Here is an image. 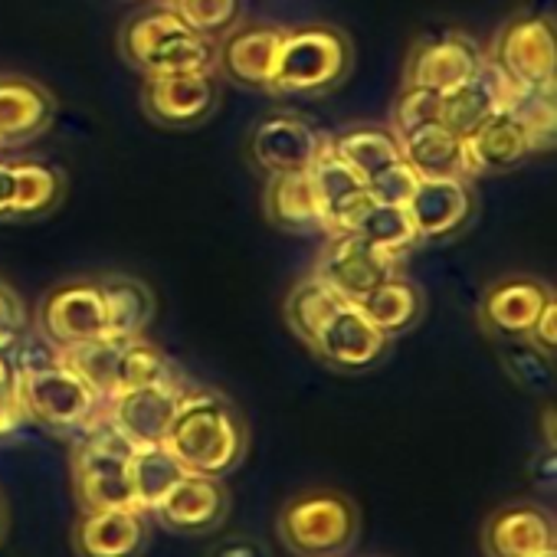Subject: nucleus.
Instances as JSON below:
<instances>
[{
	"instance_id": "nucleus-1",
	"label": "nucleus",
	"mask_w": 557,
	"mask_h": 557,
	"mask_svg": "<svg viewBox=\"0 0 557 557\" xmlns=\"http://www.w3.org/2000/svg\"><path fill=\"white\" fill-rule=\"evenodd\" d=\"M187 472L223 475L246 449V430L236 410L213 391H184L161 443Z\"/></svg>"
},
{
	"instance_id": "nucleus-2",
	"label": "nucleus",
	"mask_w": 557,
	"mask_h": 557,
	"mask_svg": "<svg viewBox=\"0 0 557 557\" xmlns=\"http://www.w3.org/2000/svg\"><path fill=\"white\" fill-rule=\"evenodd\" d=\"M21 364V397L24 413L47 430H86L99 413V394L63 361L60 348L47 338L40 342V355L34 342H21L14 348Z\"/></svg>"
},
{
	"instance_id": "nucleus-3",
	"label": "nucleus",
	"mask_w": 557,
	"mask_h": 557,
	"mask_svg": "<svg viewBox=\"0 0 557 557\" xmlns=\"http://www.w3.org/2000/svg\"><path fill=\"white\" fill-rule=\"evenodd\" d=\"M351 73V44L342 30L309 24L283 30L269 92L278 96H322Z\"/></svg>"
},
{
	"instance_id": "nucleus-4",
	"label": "nucleus",
	"mask_w": 557,
	"mask_h": 557,
	"mask_svg": "<svg viewBox=\"0 0 557 557\" xmlns=\"http://www.w3.org/2000/svg\"><path fill=\"white\" fill-rule=\"evenodd\" d=\"M132 446L119 430H112L102 413L86 426V440L73 459L76 495L86 511L102 508H135L132 495ZM138 511V508H135Z\"/></svg>"
},
{
	"instance_id": "nucleus-5",
	"label": "nucleus",
	"mask_w": 557,
	"mask_h": 557,
	"mask_svg": "<svg viewBox=\"0 0 557 557\" xmlns=\"http://www.w3.org/2000/svg\"><path fill=\"white\" fill-rule=\"evenodd\" d=\"M485 57L524 92H554L557 47L550 17L521 14L508 21Z\"/></svg>"
},
{
	"instance_id": "nucleus-6",
	"label": "nucleus",
	"mask_w": 557,
	"mask_h": 557,
	"mask_svg": "<svg viewBox=\"0 0 557 557\" xmlns=\"http://www.w3.org/2000/svg\"><path fill=\"white\" fill-rule=\"evenodd\" d=\"M400 265L404 256L384 252L368 239H361L358 233H329L315 275H322L342 299L361 302L381 283H387L391 275H397Z\"/></svg>"
},
{
	"instance_id": "nucleus-7",
	"label": "nucleus",
	"mask_w": 557,
	"mask_h": 557,
	"mask_svg": "<svg viewBox=\"0 0 557 557\" xmlns=\"http://www.w3.org/2000/svg\"><path fill=\"white\" fill-rule=\"evenodd\" d=\"M37 325L44 338L60 351L109 338L99 278H73V283L50 289L40 302Z\"/></svg>"
},
{
	"instance_id": "nucleus-8",
	"label": "nucleus",
	"mask_w": 557,
	"mask_h": 557,
	"mask_svg": "<svg viewBox=\"0 0 557 557\" xmlns=\"http://www.w3.org/2000/svg\"><path fill=\"white\" fill-rule=\"evenodd\" d=\"M479 197L469 177H420L413 197L407 200V213L417 233V243H443L469 226L475 216Z\"/></svg>"
},
{
	"instance_id": "nucleus-9",
	"label": "nucleus",
	"mask_w": 557,
	"mask_h": 557,
	"mask_svg": "<svg viewBox=\"0 0 557 557\" xmlns=\"http://www.w3.org/2000/svg\"><path fill=\"white\" fill-rule=\"evenodd\" d=\"M482 60H485V53L472 37H466L459 30H443V34L423 37L410 50V57L404 63V86L449 92V89L469 83L479 73Z\"/></svg>"
},
{
	"instance_id": "nucleus-10",
	"label": "nucleus",
	"mask_w": 557,
	"mask_h": 557,
	"mask_svg": "<svg viewBox=\"0 0 557 557\" xmlns=\"http://www.w3.org/2000/svg\"><path fill=\"white\" fill-rule=\"evenodd\" d=\"M286 544L302 554H329L345 547L355 534V511L335 492H315L296 498L278 518Z\"/></svg>"
},
{
	"instance_id": "nucleus-11",
	"label": "nucleus",
	"mask_w": 557,
	"mask_h": 557,
	"mask_svg": "<svg viewBox=\"0 0 557 557\" xmlns=\"http://www.w3.org/2000/svg\"><path fill=\"white\" fill-rule=\"evenodd\" d=\"M220 102L216 73H164L141 76V106L145 112L168 128H194Z\"/></svg>"
},
{
	"instance_id": "nucleus-12",
	"label": "nucleus",
	"mask_w": 557,
	"mask_h": 557,
	"mask_svg": "<svg viewBox=\"0 0 557 557\" xmlns=\"http://www.w3.org/2000/svg\"><path fill=\"white\" fill-rule=\"evenodd\" d=\"M184 387L174 381H158V384H145L135 391H125L119 397H112L109 404H102V420L119 430L132 446H161L164 433L177 413Z\"/></svg>"
},
{
	"instance_id": "nucleus-13",
	"label": "nucleus",
	"mask_w": 557,
	"mask_h": 557,
	"mask_svg": "<svg viewBox=\"0 0 557 557\" xmlns=\"http://www.w3.org/2000/svg\"><path fill=\"white\" fill-rule=\"evenodd\" d=\"M325 138L299 115L278 112L262 119L249 135V158L262 174H296L309 171L322 154Z\"/></svg>"
},
{
	"instance_id": "nucleus-14",
	"label": "nucleus",
	"mask_w": 557,
	"mask_h": 557,
	"mask_svg": "<svg viewBox=\"0 0 557 557\" xmlns=\"http://www.w3.org/2000/svg\"><path fill=\"white\" fill-rule=\"evenodd\" d=\"M531 148V135L524 119L515 109H498L488 119H482L469 135H462V177H482V174H502L508 168H518Z\"/></svg>"
},
{
	"instance_id": "nucleus-15",
	"label": "nucleus",
	"mask_w": 557,
	"mask_h": 557,
	"mask_svg": "<svg viewBox=\"0 0 557 557\" xmlns=\"http://www.w3.org/2000/svg\"><path fill=\"white\" fill-rule=\"evenodd\" d=\"M387 345H391V338L374 329V322L361 312V306L345 302L319 329V335L312 338L309 348L325 364H332L338 371H364V368H371V364H377L384 358Z\"/></svg>"
},
{
	"instance_id": "nucleus-16",
	"label": "nucleus",
	"mask_w": 557,
	"mask_h": 557,
	"mask_svg": "<svg viewBox=\"0 0 557 557\" xmlns=\"http://www.w3.org/2000/svg\"><path fill=\"white\" fill-rule=\"evenodd\" d=\"M550 299H557V296H554V289L544 283V278L508 275V278H498V283H492L482 293L479 322L495 338H528L531 325L537 322L541 309Z\"/></svg>"
},
{
	"instance_id": "nucleus-17",
	"label": "nucleus",
	"mask_w": 557,
	"mask_h": 557,
	"mask_svg": "<svg viewBox=\"0 0 557 557\" xmlns=\"http://www.w3.org/2000/svg\"><path fill=\"white\" fill-rule=\"evenodd\" d=\"M278 44H283V27H265V24L239 27L236 24L216 44V70L230 83L269 92L275 57H278Z\"/></svg>"
},
{
	"instance_id": "nucleus-18",
	"label": "nucleus",
	"mask_w": 557,
	"mask_h": 557,
	"mask_svg": "<svg viewBox=\"0 0 557 557\" xmlns=\"http://www.w3.org/2000/svg\"><path fill=\"white\" fill-rule=\"evenodd\" d=\"M309 177H312V187L322 200L329 233H351L358 226V220L368 213V207L374 203L368 194V184L345 161L335 158V151L329 148V138H325L322 154L309 168Z\"/></svg>"
},
{
	"instance_id": "nucleus-19",
	"label": "nucleus",
	"mask_w": 557,
	"mask_h": 557,
	"mask_svg": "<svg viewBox=\"0 0 557 557\" xmlns=\"http://www.w3.org/2000/svg\"><path fill=\"white\" fill-rule=\"evenodd\" d=\"M57 99L34 79L0 76V148L30 141L50 128Z\"/></svg>"
},
{
	"instance_id": "nucleus-20",
	"label": "nucleus",
	"mask_w": 557,
	"mask_h": 557,
	"mask_svg": "<svg viewBox=\"0 0 557 557\" xmlns=\"http://www.w3.org/2000/svg\"><path fill=\"white\" fill-rule=\"evenodd\" d=\"M262 203H265V216L289 233H329V220L309 171L272 174Z\"/></svg>"
},
{
	"instance_id": "nucleus-21",
	"label": "nucleus",
	"mask_w": 557,
	"mask_h": 557,
	"mask_svg": "<svg viewBox=\"0 0 557 557\" xmlns=\"http://www.w3.org/2000/svg\"><path fill=\"white\" fill-rule=\"evenodd\" d=\"M226 498L216 479L187 472L154 508V515L177 531H207L223 518Z\"/></svg>"
},
{
	"instance_id": "nucleus-22",
	"label": "nucleus",
	"mask_w": 557,
	"mask_h": 557,
	"mask_svg": "<svg viewBox=\"0 0 557 557\" xmlns=\"http://www.w3.org/2000/svg\"><path fill=\"white\" fill-rule=\"evenodd\" d=\"M145 541L141 511L135 508H102L86 511L76 528V550L83 557H135Z\"/></svg>"
},
{
	"instance_id": "nucleus-23",
	"label": "nucleus",
	"mask_w": 557,
	"mask_h": 557,
	"mask_svg": "<svg viewBox=\"0 0 557 557\" xmlns=\"http://www.w3.org/2000/svg\"><path fill=\"white\" fill-rule=\"evenodd\" d=\"M482 541H485L488 557H531L554 544V528L537 508L518 505V508H502L498 515H492Z\"/></svg>"
},
{
	"instance_id": "nucleus-24",
	"label": "nucleus",
	"mask_w": 557,
	"mask_h": 557,
	"mask_svg": "<svg viewBox=\"0 0 557 557\" xmlns=\"http://www.w3.org/2000/svg\"><path fill=\"white\" fill-rule=\"evenodd\" d=\"M358 306L374 322V329L381 335L397 338V335L410 332L413 325H420V319L426 312V296L404 272H397L387 278V283H381L371 296H364Z\"/></svg>"
},
{
	"instance_id": "nucleus-25",
	"label": "nucleus",
	"mask_w": 557,
	"mask_h": 557,
	"mask_svg": "<svg viewBox=\"0 0 557 557\" xmlns=\"http://www.w3.org/2000/svg\"><path fill=\"white\" fill-rule=\"evenodd\" d=\"M329 148L335 151L338 161H345L364 184L381 174L384 168L404 161V148L394 128L384 125H355L329 138Z\"/></svg>"
},
{
	"instance_id": "nucleus-26",
	"label": "nucleus",
	"mask_w": 557,
	"mask_h": 557,
	"mask_svg": "<svg viewBox=\"0 0 557 557\" xmlns=\"http://www.w3.org/2000/svg\"><path fill=\"white\" fill-rule=\"evenodd\" d=\"M102 306L109 338H138L154 319V296L135 275H102Z\"/></svg>"
},
{
	"instance_id": "nucleus-27",
	"label": "nucleus",
	"mask_w": 557,
	"mask_h": 557,
	"mask_svg": "<svg viewBox=\"0 0 557 557\" xmlns=\"http://www.w3.org/2000/svg\"><path fill=\"white\" fill-rule=\"evenodd\" d=\"M404 161L420 174V177H462V138L453 135L443 122L420 125L407 135H400Z\"/></svg>"
},
{
	"instance_id": "nucleus-28",
	"label": "nucleus",
	"mask_w": 557,
	"mask_h": 557,
	"mask_svg": "<svg viewBox=\"0 0 557 557\" xmlns=\"http://www.w3.org/2000/svg\"><path fill=\"white\" fill-rule=\"evenodd\" d=\"M66 197V174L50 161H14V216H47Z\"/></svg>"
},
{
	"instance_id": "nucleus-29",
	"label": "nucleus",
	"mask_w": 557,
	"mask_h": 557,
	"mask_svg": "<svg viewBox=\"0 0 557 557\" xmlns=\"http://www.w3.org/2000/svg\"><path fill=\"white\" fill-rule=\"evenodd\" d=\"M184 30H190V27L174 14V8H171V4H158V8H148V11L135 14V17L122 27V34H119V50H122L125 63L135 66V70L141 73V66L148 63V57H151L158 47H164L171 37L184 34Z\"/></svg>"
},
{
	"instance_id": "nucleus-30",
	"label": "nucleus",
	"mask_w": 557,
	"mask_h": 557,
	"mask_svg": "<svg viewBox=\"0 0 557 557\" xmlns=\"http://www.w3.org/2000/svg\"><path fill=\"white\" fill-rule=\"evenodd\" d=\"M187 475V469L164 446H138L132 453V495L135 508L154 511L161 498Z\"/></svg>"
},
{
	"instance_id": "nucleus-31",
	"label": "nucleus",
	"mask_w": 557,
	"mask_h": 557,
	"mask_svg": "<svg viewBox=\"0 0 557 557\" xmlns=\"http://www.w3.org/2000/svg\"><path fill=\"white\" fill-rule=\"evenodd\" d=\"M348 299H342L322 275H309L302 283L293 286L289 299H286V322L296 332V338L302 345H312V338L319 335V329L335 315V309H342Z\"/></svg>"
},
{
	"instance_id": "nucleus-32",
	"label": "nucleus",
	"mask_w": 557,
	"mask_h": 557,
	"mask_svg": "<svg viewBox=\"0 0 557 557\" xmlns=\"http://www.w3.org/2000/svg\"><path fill=\"white\" fill-rule=\"evenodd\" d=\"M164 73H216V40L200 37L194 30L171 37L141 66V76H164Z\"/></svg>"
},
{
	"instance_id": "nucleus-33",
	"label": "nucleus",
	"mask_w": 557,
	"mask_h": 557,
	"mask_svg": "<svg viewBox=\"0 0 557 557\" xmlns=\"http://www.w3.org/2000/svg\"><path fill=\"white\" fill-rule=\"evenodd\" d=\"M125 338H99L89 345H73L63 348V361L99 394L102 404L115 397V381H119V355H122Z\"/></svg>"
},
{
	"instance_id": "nucleus-34",
	"label": "nucleus",
	"mask_w": 557,
	"mask_h": 557,
	"mask_svg": "<svg viewBox=\"0 0 557 557\" xmlns=\"http://www.w3.org/2000/svg\"><path fill=\"white\" fill-rule=\"evenodd\" d=\"M351 233H358L371 246H377L384 252H394V256H407L417 246L410 213H407V207H397V203H377L374 200Z\"/></svg>"
},
{
	"instance_id": "nucleus-35",
	"label": "nucleus",
	"mask_w": 557,
	"mask_h": 557,
	"mask_svg": "<svg viewBox=\"0 0 557 557\" xmlns=\"http://www.w3.org/2000/svg\"><path fill=\"white\" fill-rule=\"evenodd\" d=\"M158 381H174V368L168 361V355L138 338H125L122 342V355H119V381H115V397L145 384H158Z\"/></svg>"
},
{
	"instance_id": "nucleus-36",
	"label": "nucleus",
	"mask_w": 557,
	"mask_h": 557,
	"mask_svg": "<svg viewBox=\"0 0 557 557\" xmlns=\"http://www.w3.org/2000/svg\"><path fill=\"white\" fill-rule=\"evenodd\" d=\"M174 14L200 37H223L243 17V0H168Z\"/></svg>"
},
{
	"instance_id": "nucleus-37",
	"label": "nucleus",
	"mask_w": 557,
	"mask_h": 557,
	"mask_svg": "<svg viewBox=\"0 0 557 557\" xmlns=\"http://www.w3.org/2000/svg\"><path fill=\"white\" fill-rule=\"evenodd\" d=\"M505 345V368L508 374L524 384L528 391H547L554 381V355L541 351L528 338H502Z\"/></svg>"
},
{
	"instance_id": "nucleus-38",
	"label": "nucleus",
	"mask_w": 557,
	"mask_h": 557,
	"mask_svg": "<svg viewBox=\"0 0 557 557\" xmlns=\"http://www.w3.org/2000/svg\"><path fill=\"white\" fill-rule=\"evenodd\" d=\"M440 102H443V92L404 86L397 102H394V125H391L397 132V138L420 128V125L440 122Z\"/></svg>"
},
{
	"instance_id": "nucleus-39",
	"label": "nucleus",
	"mask_w": 557,
	"mask_h": 557,
	"mask_svg": "<svg viewBox=\"0 0 557 557\" xmlns=\"http://www.w3.org/2000/svg\"><path fill=\"white\" fill-rule=\"evenodd\" d=\"M24 397H21V364L14 351H0V436L24 423Z\"/></svg>"
},
{
	"instance_id": "nucleus-40",
	"label": "nucleus",
	"mask_w": 557,
	"mask_h": 557,
	"mask_svg": "<svg viewBox=\"0 0 557 557\" xmlns=\"http://www.w3.org/2000/svg\"><path fill=\"white\" fill-rule=\"evenodd\" d=\"M417 184H420V174H417L407 161H397V164L384 168L381 174H374V177L368 181V194H371V200H377V203L407 207V200L413 197Z\"/></svg>"
},
{
	"instance_id": "nucleus-41",
	"label": "nucleus",
	"mask_w": 557,
	"mask_h": 557,
	"mask_svg": "<svg viewBox=\"0 0 557 557\" xmlns=\"http://www.w3.org/2000/svg\"><path fill=\"white\" fill-rule=\"evenodd\" d=\"M30 329V315L24 299L0 278V351H14Z\"/></svg>"
},
{
	"instance_id": "nucleus-42",
	"label": "nucleus",
	"mask_w": 557,
	"mask_h": 557,
	"mask_svg": "<svg viewBox=\"0 0 557 557\" xmlns=\"http://www.w3.org/2000/svg\"><path fill=\"white\" fill-rule=\"evenodd\" d=\"M528 342L537 345L541 351L554 355V345H557V299H550V302L541 309L537 322H534L531 332H528Z\"/></svg>"
},
{
	"instance_id": "nucleus-43",
	"label": "nucleus",
	"mask_w": 557,
	"mask_h": 557,
	"mask_svg": "<svg viewBox=\"0 0 557 557\" xmlns=\"http://www.w3.org/2000/svg\"><path fill=\"white\" fill-rule=\"evenodd\" d=\"M14 216V161L0 158V220Z\"/></svg>"
},
{
	"instance_id": "nucleus-44",
	"label": "nucleus",
	"mask_w": 557,
	"mask_h": 557,
	"mask_svg": "<svg viewBox=\"0 0 557 557\" xmlns=\"http://www.w3.org/2000/svg\"><path fill=\"white\" fill-rule=\"evenodd\" d=\"M544 436H547V446H554V410L550 407L544 410Z\"/></svg>"
},
{
	"instance_id": "nucleus-45",
	"label": "nucleus",
	"mask_w": 557,
	"mask_h": 557,
	"mask_svg": "<svg viewBox=\"0 0 557 557\" xmlns=\"http://www.w3.org/2000/svg\"><path fill=\"white\" fill-rule=\"evenodd\" d=\"M531 557H557V550H554V544H550V547H544V550H537V554H531Z\"/></svg>"
}]
</instances>
